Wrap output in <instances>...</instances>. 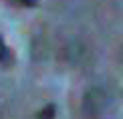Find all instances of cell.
Listing matches in <instances>:
<instances>
[{"label":"cell","mask_w":123,"mask_h":119,"mask_svg":"<svg viewBox=\"0 0 123 119\" xmlns=\"http://www.w3.org/2000/svg\"><path fill=\"white\" fill-rule=\"evenodd\" d=\"M119 59H121V63H123V49H121V55H119Z\"/></svg>","instance_id":"cell-6"},{"label":"cell","mask_w":123,"mask_h":119,"mask_svg":"<svg viewBox=\"0 0 123 119\" xmlns=\"http://www.w3.org/2000/svg\"><path fill=\"white\" fill-rule=\"evenodd\" d=\"M105 105H107V93L103 89L93 87V89H89L85 93V97H83V113L87 117L97 119L101 113H103Z\"/></svg>","instance_id":"cell-1"},{"label":"cell","mask_w":123,"mask_h":119,"mask_svg":"<svg viewBox=\"0 0 123 119\" xmlns=\"http://www.w3.org/2000/svg\"><path fill=\"white\" fill-rule=\"evenodd\" d=\"M55 115H57V107L47 105V107H43V109L37 113V119H55Z\"/></svg>","instance_id":"cell-3"},{"label":"cell","mask_w":123,"mask_h":119,"mask_svg":"<svg viewBox=\"0 0 123 119\" xmlns=\"http://www.w3.org/2000/svg\"><path fill=\"white\" fill-rule=\"evenodd\" d=\"M65 59L69 61L71 65H85L87 61L91 59V53H89V49H87L85 44H81V43H71L69 46L65 49Z\"/></svg>","instance_id":"cell-2"},{"label":"cell","mask_w":123,"mask_h":119,"mask_svg":"<svg viewBox=\"0 0 123 119\" xmlns=\"http://www.w3.org/2000/svg\"><path fill=\"white\" fill-rule=\"evenodd\" d=\"M8 61H10V50L6 49L4 40L0 38V63H8Z\"/></svg>","instance_id":"cell-4"},{"label":"cell","mask_w":123,"mask_h":119,"mask_svg":"<svg viewBox=\"0 0 123 119\" xmlns=\"http://www.w3.org/2000/svg\"><path fill=\"white\" fill-rule=\"evenodd\" d=\"M16 2L22 6H37V0H16Z\"/></svg>","instance_id":"cell-5"}]
</instances>
